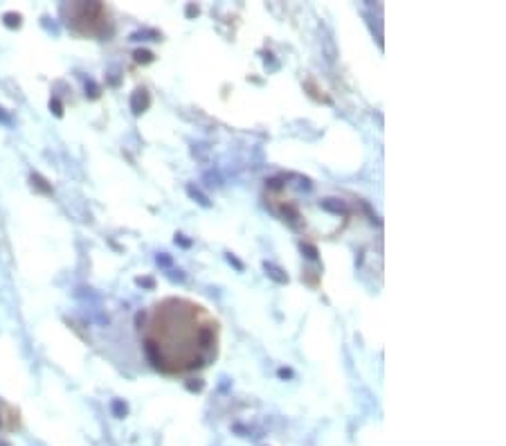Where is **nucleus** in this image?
Segmentation results:
<instances>
[{
	"label": "nucleus",
	"mask_w": 506,
	"mask_h": 446,
	"mask_svg": "<svg viewBox=\"0 0 506 446\" xmlns=\"http://www.w3.org/2000/svg\"><path fill=\"white\" fill-rule=\"evenodd\" d=\"M230 262H232V264L236 266V268H243V266H241V262H239L236 257H234V255H230Z\"/></svg>",
	"instance_id": "12"
},
{
	"label": "nucleus",
	"mask_w": 506,
	"mask_h": 446,
	"mask_svg": "<svg viewBox=\"0 0 506 446\" xmlns=\"http://www.w3.org/2000/svg\"><path fill=\"white\" fill-rule=\"evenodd\" d=\"M322 207L324 210H329V212H335V214H340V212H344V205L337 201V203H331V199L329 201H322Z\"/></svg>",
	"instance_id": "6"
},
{
	"label": "nucleus",
	"mask_w": 506,
	"mask_h": 446,
	"mask_svg": "<svg viewBox=\"0 0 506 446\" xmlns=\"http://www.w3.org/2000/svg\"><path fill=\"white\" fill-rule=\"evenodd\" d=\"M111 410H113V415L115 417H119V419H122V417H126V412H128V405L124 404V401H119V399H115L111 404Z\"/></svg>",
	"instance_id": "3"
},
{
	"label": "nucleus",
	"mask_w": 506,
	"mask_h": 446,
	"mask_svg": "<svg viewBox=\"0 0 506 446\" xmlns=\"http://www.w3.org/2000/svg\"><path fill=\"white\" fill-rule=\"evenodd\" d=\"M151 59H153V54L149 50H137L135 52V61H140V63H149Z\"/></svg>",
	"instance_id": "7"
},
{
	"label": "nucleus",
	"mask_w": 506,
	"mask_h": 446,
	"mask_svg": "<svg viewBox=\"0 0 506 446\" xmlns=\"http://www.w3.org/2000/svg\"><path fill=\"white\" fill-rule=\"evenodd\" d=\"M20 20H23V16L16 12H7L2 14V23L9 27V30H16V27H20Z\"/></svg>",
	"instance_id": "2"
},
{
	"label": "nucleus",
	"mask_w": 506,
	"mask_h": 446,
	"mask_svg": "<svg viewBox=\"0 0 506 446\" xmlns=\"http://www.w3.org/2000/svg\"><path fill=\"white\" fill-rule=\"evenodd\" d=\"M86 95H90V97H97L99 95V86L93 81V79H88L86 81Z\"/></svg>",
	"instance_id": "9"
},
{
	"label": "nucleus",
	"mask_w": 506,
	"mask_h": 446,
	"mask_svg": "<svg viewBox=\"0 0 506 446\" xmlns=\"http://www.w3.org/2000/svg\"><path fill=\"white\" fill-rule=\"evenodd\" d=\"M266 270H268V275L272 277V280H277V282H288V277H286V275H279V273H284V270H279L277 266L266 264Z\"/></svg>",
	"instance_id": "4"
},
{
	"label": "nucleus",
	"mask_w": 506,
	"mask_h": 446,
	"mask_svg": "<svg viewBox=\"0 0 506 446\" xmlns=\"http://www.w3.org/2000/svg\"><path fill=\"white\" fill-rule=\"evenodd\" d=\"M302 248H304V250H306V253H309V257H311V259H315V257H317V250H315L313 246H309V243H304Z\"/></svg>",
	"instance_id": "11"
},
{
	"label": "nucleus",
	"mask_w": 506,
	"mask_h": 446,
	"mask_svg": "<svg viewBox=\"0 0 506 446\" xmlns=\"http://www.w3.org/2000/svg\"><path fill=\"white\" fill-rule=\"evenodd\" d=\"M0 124H7V126L12 124V118H9V115L5 113V108H2V106H0Z\"/></svg>",
	"instance_id": "10"
},
{
	"label": "nucleus",
	"mask_w": 506,
	"mask_h": 446,
	"mask_svg": "<svg viewBox=\"0 0 506 446\" xmlns=\"http://www.w3.org/2000/svg\"><path fill=\"white\" fill-rule=\"evenodd\" d=\"M50 108H52V113L57 115V118H61V115H63V104H61L57 97H52V100H50Z\"/></svg>",
	"instance_id": "8"
},
{
	"label": "nucleus",
	"mask_w": 506,
	"mask_h": 446,
	"mask_svg": "<svg viewBox=\"0 0 506 446\" xmlns=\"http://www.w3.org/2000/svg\"><path fill=\"white\" fill-rule=\"evenodd\" d=\"M146 106H149V95H146V90H135L133 97H131V108H133V113L140 115L142 111H146Z\"/></svg>",
	"instance_id": "1"
},
{
	"label": "nucleus",
	"mask_w": 506,
	"mask_h": 446,
	"mask_svg": "<svg viewBox=\"0 0 506 446\" xmlns=\"http://www.w3.org/2000/svg\"><path fill=\"white\" fill-rule=\"evenodd\" d=\"M32 185H36V187L41 189V192H45V194L52 192V187L47 185V181H45L43 176H39V174H34V176H32Z\"/></svg>",
	"instance_id": "5"
}]
</instances>
